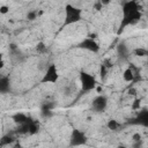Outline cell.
I'll use <instances>...</instances> for the list:
<instances>
[{
  "instance_id": "277c9868",
  "label": "cell",
  "mask_w": 148,
  "mask_h": 148,
  "mask_svg": "<svg viewBox=\"0 0 148 148\" xmlns=\"http://www.w3.org/2000/svg\"><path fill=\"white\" fill-rule=\"evenodd\" d=\"M59 77H60V74H59L58 67L56 66V64H50L43 74L40 83H57L59 81Z\"/></svg>"
},
{
  "instance_id": "7c38bea8",
  "label": "cell",
  "mask_w": 148,
  "mask_h": 148,
  "mask_svg": "<svg viewBox=\"0 0 148 148\" xmlns=\"http://www.w3.org/2000/svg\"><path fill=\"white\" fill-rule=\"evenodd\" d=\"M28 119H29V117H28L27 114L22 113V112H17V113H15V114L13 116V120H14V123H16L17 125L25 123Z\"/></svg>"
},
{
  "instance_id": "8992f818",
  "label": "cell",
  "mask_w": 148,
  "mask_h": 148,
  "mask_svg": "<svg viewBox=\"0 0 148 148\" xmlns=\"http://www.w3.org/2000/svg\"><path fill=\"white\" fill-rule=\"evenodd\" d=\"M77 47L83 49V50L89 51V52H92V53H98L101 50L99 44L95 40V38H91V37H87L83 40H81L77 44Z\"/></svg>"
},
{
  "instance_id": "30bf717a",
  "label": "cell",
  "mask_w": 148,
  "mask_h": 148,
  "mask_svg": "<svg viewBox=\"0 0 148 148\" xmlns=\"http://www.w3.org/2000/svg\"><path fill=\"white\" fill-rule=\"evenodd\" d=\"M53 106H54L53 103H49V102L44 103V104L42 105V109H40V113H42V116H43L44 118H49V117H51L52 113H53V112H52Z\"/></svg>"
},
{
  "instance_id": "9c48e42d",
  "label": "cell",
  "mask_w": 148,
  "mask_h": 148,
  "mask_svg": "<svg viewBox=\"0 0 148 148\" xmlns=\"http://www.w3.org/2000/svg\"><path fill=\"white\" fill-rule=\"evenodd\" d=\"M9 89H10V80L8 76L2 75L0 77V91L2 94H6L9 91Z\"/></svg>"
},
{
  "instance_id": "cb8c5ba5",
  "label": "cell",
  "mask_w": 148,
  "mask_h": 148,
  "mask_svg": "<svg viewBox=\"0 0 148 148\" xmlns=\"http://www.w3.org/2000/svg\"><path fill=\"white\" fill-rule=\"evenodd\" d=\"M99 2H101L103 6H108V5L111 2V0H99Z\"/></svg>"
},
{
  "instance_id": "ac0fdd59",
  "label": "cell",
  "mask_w": 148,
  "mask_h": 148,
  "mask_svg": "<svg viewBox=\"0 0 148 148\" xmlns=\"http://www.w3.org/2000/svg\"><path fill=\"white\" fill-rule=\"evenodd\" d=\"M134 54L138 56V57H146V56H148V50L139 47V49H135L134 50Z\"/></svg>"
},
{
  "instance_id": "ba28073f",
  "label": "cell",
  "mask_w": 148,
  "mask_h": 148,
  "mask_svg": "<svg viewBox=\"0 0 148 148\" xmlns=\"http://www.w3.org/2000/svg\"><path fill=\"white\" fill-rule=\"evenodd\" d=\"M108 108V97L105 95H97L91 102V109L95 112H103Z\"/></svg>"
},
{
  "instance_id": "e0dca14e",
  "label": "cell",
  "mask_w": 148,
  "mask_h": 148,
  "mask_svg": "<svg viewBox=\"0 0 148 148\" xmlns=\"http://www.w3.org/2000/svg\"><path fill=\"white\" fill-rule=\"evenodd\" d=\"M37 17H38V12L35 10V9L29 10V12L27 13V18H28L29 21H34V20H36Z\"/></svg>"
},
{
  "instance_id": "4fadbf2b",
  "label": "cell",
  "mask_w": 148,
  "mask_h": 148,
  "mask_svg": "<svg viewBox=\"0 0 148 148\" xmlns=\"http://www.w3.org/2000/svg\"><path fill=\"white\" fill-rule=\"evenodd\" d=\"M106 127H108L110 131L116 132V131H119V128L121 127V125H120L116 119H110V120H108V123H106Z\"/></svg>"
},
{
  "instance_id": "5b68a950",
  "label": "cell",
  "mask_w": 148,
  "mask_h": 148,
  "mask_svg": "<svg viewBox=\"0 0 148 148\" xmlns=\"http://www.w3.org/2000/svg\"><path fill=\"white\" fill-rule=\"evenodd\" d=\"M69 145L71 146H83L87 143L88 141V136L86 135V133L81 130H77V128H74L72 131V134H71V139H69Z\"/></svg>"
},
{
  "instance_id": "ffe728a7",
  "label": "cell",
  "mask_w": 148,
  "mask_h": 148,
  "mask_svg": "<svg viewBox=\"0 0 148 148\" xmlns=\"http://www.w3.org/2000/svg\"><path fill=\"white\" fill-rule=\"evenodd\" d=\"M13 141H14V139L12 136H3L0 141V145L1 146H7V145H10Z\"/></svg>"
},
{
  "instance_id": "3957f363",
  "label": "cell",
  "mask_w": 148,
  "mask_h": 148,
  "mask_svg": "<svg viewBox=\"0 0 148 148\" xmlns=\"http://www.w3.org/2000/svg\"><path fill=\"white\" fill-rule=\"evenodd\" d=\"M80 84L81 89L84 92H89L97 87V80L94 75L87 73V72H81L80 73Z\"/></svg>"
},
{
  "instance_id": "8fae6325",
  "label": "cell",
  "mask_w": 148,
  "mask_h": 148,
  "mask_svg": "<svg viewBox=\"0 0 148 148\" xmlns=\"http://www.w3.org/2000/svg\"><path fill=\"white\" fill-rule=\"evenodd\" d=\"M123 77H124V80H125L126 82H132V81H134L135 74H134V71H133V67H132V66H130L128 68H126V69L124 71Z\"/></svg>"
},
{
  "instance_id": "d4e9b609",
  "label": "cell",
  "mask_w": 148,
  "mask_h": 148,
  "mask_svg": "<svg viewBox=\"0 0 148 148\" xmlns=\"http://www.w3.org/2000/svg\"><path fill=\"white\" fill-rule=\"evenodd\" d=\"M128 94H130V95H135V94H136L135 88H130V89H128Z\"/></svg>"
},
{
  "instance_id": "603a6c76",
  "label": "cell",
  "mask_w": 148,
  "mask_h": 148,
  "mask_svg": "<svg viewBox=\"0 0 148 148\" xmlns=\"http://www.w3.org/2000/svg\"><path fill=\"white\" fill-rule=\"evenodd\" d=\"M8 12H9V7H8V6L2 5V6L0 7V13H1V14H6V13H8Z\"/></svg>"
},
{
  "instance_id": "9a60e30c",
  "label": "cell",
  "mask_w": 148,
  "mask_h": 148,
  "mask_svg": "<svg viewBox=\"0 0 148 148\" xmlns=\"http://www.w3.org/2000/svg\"><path fill=\"white\" fill-rule=\"evenodd\" d=\"M117 52H118V54H119V57H121V58H126L127 57V54H128V50H127V47H126V45L125 44H119L118 45V47H117Z\"/></svg>"
},
{
  "instance_id": "7a4b0ae2",
  "label": "cell",
  "mask_w": 148,
  "mask_h": 148,
  "mask_svg": "<svg viewBox=\"0 0 148 148\" xmlns=\"http://www.w3.org/2000/svg\"><path fill=\"white\" fill-rule=\"evenodd\" d=\"M82 9L73 6L71 3H67L65 6V16H64V23L62 27H68L72 24H75L82 20Z\"/></svg>"
},
{
  "instance_id": "52a82bcc",
  "label": "cell",
  "mask_w": 148,
  "mask_h": 148,
  "mask_svg": "<svg viewBox=\"0 0 148 148\" xmlns=\"http://www.w3.org/2000/svg\"><path fill=\"white\" fill-rule=\"evenodd\" d=\"M131 125H139L142 127H148V109H141L138 110L136 116L128 121Z\"/></svg>"
},
{
  "instance_id": "7402d4cb",
  "label": "cell",
  "mask_w": 148,
  "mask_h": 148,
  "mask_svg": "<svg viewBox=\"0 0 148 148\" xmlns=\"http://www.w3.org/2000/svg\"><path fill=\"white\" fill-rule=\"evenodd\" d=\"M132 139H133V141L140 142V141H141V134H139V133H134V134L132 135Z\"/></svg>"
},
{
  "instance_id": "44dd1931",
  "label": "cell",
  "mask_w": 148,
  "mask_h": 148,
  "mask_svg": "<svg viewBox=\"0 0 148 148\" xmlns=\"http://www.w3.org/2000/svg\"><path fill=\"white\" fill-rule=\"evenodd\" d=\"M140 106H141V99L140 98H135L132 103V109L133 110H140Z\"/></svg>"
},
{
  "instance_id": "2e32d148",
  "label": "cell",
  "mask_w": 148,
  "mask_h": 148,
  "mask_svg": "<svg viewBox=\"0 0 148 148\" xmlns=\"http://www.w3.org/2000/svg\"><path fill=\"white\" fill-rule=\"evenodd\" d=\"M108 67H106V65L105 64H102L101 65V67H99V76H101V79L102 80H105V77H106V75H108Z\"/></svg>"
},
{
  "instance_id": "6da1fadb",
  "label": "cell",
  "mask_w": 148,
  "mask_h": 148,
  "mask_svg": "<svg viewBox=\"0 0 148 148\" xmlns=\"http://www.w3.org/2000/svg\"><path fill=\"white\" fill-rule=\"evenodd\" d=\"M142 17L140 6L135 0H127L121 6V20L117 34L120 35L128 25L138 23Z\"/></svg>"
},
{
  "instance_id": "5bb4252c",
  "label": "cell",
  "mask_w": 148,
  "mask_h": 148,
  "mask_svg": "<svg viewBox=\"0 0 148 148\" xmlns=\"http://www.w3.org/2000/svg\"><path fill=\"white\" fill-rule=\"evenodd\" d=\"M38 130H39V124H38L36 120H34V119L30 118V123H29V134H30V135H34V134H36V133L38 132Z\"/></svg>"
},
{
  "instance_id": "d6986e66",
  "label": "cell",
  "mask_w": 148,
  "mask_h": 148,
  "mask_svg": "<svg viewBox=\"0 0 148 148\" xmlns=\"http://www.w3.org/2000/svg\"><path fill=\"white\" fill-rule=\"evenodd\" d=\"M36 51H37L38 53H45V52H46V45H45L43 42L37 43V45H36Z\"/></svg>"
}]
</instances>
